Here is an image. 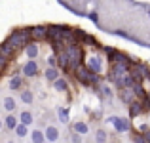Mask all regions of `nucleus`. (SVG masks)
<instances>
[{
	"instance_id": "1",
	"label": "nucleus",
	"mask_w": 150,
	"mask_h": 143,
	"mask_svg": "<svg viewBox=\"0 0 150 143\" xmlns=\"http://www.w3.org/2000/svg\"><path fill=\"white\" fill-rule=\"evenodd\" d=\"M29 36H33V29H19V31H13V33L8 36V44H11L17 50L21 46H29Z\"/></svg>"
},
{
	"instance_id": "2",
	"label": "nucleus",
	"mask_w": 150,
	"mask_h": 143,
	"mask_svg": "<svg viewBox=\"0 0 150 143\" xmlns=\"http://www.w3.org/2000/svg\"><path fill=\"white\" fill-rule=\"evenodd\" d=\"M76 77L80 78L84 84H97V82H99V77H97L93 71L86 69V67H78L76 69Z\"/></svg>"
},
{
	"instance_id": "3",
	"label": "nucleus",
	"mask_w": 150,
	"mask_h": 143,
	"mask_svg": "<svg viewBox=\"0 0 150 143\" xmlns=\"http://www.w3.org/2000/svg\"><path fill=\"white\" fill-rule=\"evenodd\" d=\"M120 97H122V101L124 103H135V97H137V94H135V90L133 88H124V90H120Z\"/></svg>"
},
{
	"instance_id": "4",
	"label": "nucleus",
	"mask_w": 150,
	"mask_h": 143,
	"mask_svg": "<svg viewBox=\"0 0 150 143\" xmlns=\"http://www.w3.org/2000/svg\"><path fill=\"white\" fill-rule=\"evenodd\" d=\"M30 29H33V36L36 38V40H46V38H48V27L36 25V27H30Z\"/></svg>"
},
{
	"instance_id": "5",
	"label": "nucleus",
	"mask_w": 150,
	"mask_h": 143,
	"mask_svg": "<svg viewBox=\"0 0 150 143\" xmlns=\"http://www.w3.org/2000/svg\"><path fill=\"white\" fill-rule=\"evenodd\" d=\"M36 73H38V65H36V61H29L25 67H23V74H25V77H34Z\"/></svg>"
},
{
	"instance_id": "6",
	"label": "nucleus",
	"mask_w": 150,
	"mask_h": 143,
	"mask_svg": "<svg viewBox=\"0 0 150 143\" xmlns=\"http://www.w3.org/2000/svg\"><path fill=\"white\" fill-rule=\"evenodd\" d=\"M88 69H89V71H93V73H101V71H103V67H101V59H99V57H89V61H88Z\"/></svg>"
},
{
	"instance_id": "7",
	"label": "nucleus",
	"mask_w": 150,
	"mask_h": 143,
	"mask_svg": "<svg viewBox=\"0 0 150 143\" xmlns=\"http://www.w3.org/2000/svg\"><path fill=\"white\" fill-rule=\"evenodd\" d=\"M46 139L48 141H57L59 139V130L55 126H48L46 128Z\"/></svg>"
},
{
	"instance_id": "8",
	"label": "nucleus",
	"mask_w": 150,
	"mask_h": 143,
	"mask_svg": "<svg viewBox=\"0 0 150 143\" xmlns=\"http://www.w3.org/2000/svg\"><path fill=\"white\" fill-rule=\"evenodd\" d=\"M114 128H116V132H127L129 130V120H125V118H116Z\"/></svg>"
},
{
	"instance_id": "9",
	"label": "nucleus",
	"mask_w": 150,
	"mask_h": 143,
	"mask_svg": "<svg viewBox=\"0 0 150 143\" xmlns=\"http://www.w3.org/2000/svg\"><path fill=\"white\" fill-rule=\"evenodd\" d=\"M44 74H46V78H48V80H51V82L59 80V69H57V67H48Z\"/></svg>"
},
{
	"instance_id": "10",
	"label": "nucleus",
	"mask_w": 150,
	"mask_h": 143,
	"mask_svg": "<svg viewBox=\"0 0 150 143\" xmlns=\"http://www.w3.org/2000/svg\"><path fill=\"white\" fill-rule=\"evenodd\" d=\"M4 124H6V128H10V130H15L17 128V117L15 114H8L6 117V120H4Z\"/></svg>"
},
{
	"instance_id": "11",
	"label": "nucleus",
	"mask_w": 150,
	"mask_h": 143,
	"mask_svg": "<svg viewBox=\"0 0 150 143\" xmlns=\"http://www.w3.org/2000/svg\"><path fill=\"white\" fill-rule=\"evenodd\" d=\"M30 137H33V143H44L46 141V132H42V130H34Z\"/></svg>"
},
{
	"instance_id": "12",
	"label": "nucleus",
	"mask_w": 150,
	"mask_h": 143,
	"mask_svg": "<svg viewBox=\"0 0 150 143\" xmlns=\"http://www.w3.org/2000/svg\"><path fill=\"white\" fill-rule=\"evenodd\" d=\"M4 109H6L8 113H11V111L15 109V99L11 97V95H8V97H4Z\"/></svg>"
},
{
	"instance_id": "13",
	"label": "nucleus",
	"mask_w": 150,
	"mask_h": 143,
	"mask_svg": "<svg viewBox=\"0 0 150 143\" xmlns=\"http://www.w3.org/2000/svg\"><path fill=\"white\" fill-rule=\"evenodd\" d=\"M21 124H25V126L33 124V114H30L29 111H23V113H21Z\"/></svg>"
},
{
	"instance_id": "14",
	"label": "nucleus",
	"mask_w": 150,
	"mask_h": 143,
	"mask_svg": "<svg viewBox=\"0 0 150 143\" xmlns=\"http://www.w3.org/2000/svg\"><path fill=\"white\" fill-rule=\"evenodd\" d=\"M141 113H143V105H141L139 101L131 103V117H137V114H141Z\"/></svg>"
},
{
	"instance_id": "15",
	"label": "nucleus",
	"mask_w": 150,
	"mask_h": 143,
	"mask_svg": "<svg viewBox=\"0 0 150 143\" xmlns=\"http://www.w3.org/2000/svg\"><path fill=\"white\" fill-rule=\"evenodd\" d=\"M27 55H29L30 59H34L38 55V46L36 44H30V46H27Z\"/></svg>"
},
{
	"instance_id": "16",
	"label": "nucleus",
	"mask_w": 150,
	"mask_h": 143,
	"mask_svg": "<svg viewBox=\"0 0 150 143\" xmlns=\"http://www.w3.org/2000/svg\"><path fill=\"white\" fill-rule=\"evenodd\" d=\"M53 86H55V90H59V92H65V90H67V82L63 80V78L55 80V82H53Z\"/></svg>"
},
{
	"instance_id": "17",
	"label": "nucleus",
	"mask_w": 150,
	"mask_h": 143,
	"mask_svg": "<svg viewBox=\"0 0 150 143\" xmlns=\"http://www.w3.org/2000/svg\"><path fill=\"white\" fill-rule=\"evenodd\" d=\"M59 120H61V122H65V124H67V122H69V109H59Z\"/></svg>"
},
{
	"instance_id": "18",
	"label": "nucleus",
	"mask_w": 150,
	"mask_h": 143,
	"mask_svg": "<svg viewBox=\"0 0 150 143\" xmlns=\"http://www.w3.org/2000/svg\"><path fill=\"white\" fill-rule=\"evenodd\" d=\"M74 130H76L78 134H88V130H89V128L84 124V122H78V124H74Z\"/></svg>"
},
{
	"instance_id": "19",
	"label": "nucleus",
	"mask_w": 150,
	"mask_h": 143,
	"mask_svg": "<svg viewBox=\"0 0 150 143\" xmlns=\"http://www.w3.org/2000/svg\"><path fill=\"white\" fill-rule=\"evenodd\" d=\"M15 134H17V137H25L27 136V126L25 124H19L17 128H15Z\"/></svg>"
},
{
	"instance_id": "20",
	"label": "nucleus",
	"mask_w": 150,
	"mask_h": 143,
	"mask_svg": "<svg viewBox=\"0 0 150 143\" xmlns=\"http://www.w3.org/2000/svg\"><path fill=\"white\" fill-rule=\"evenodd\" d=\"M10 88H11V90L21 88V78H17V77H15V78H11V80H10Z\"/></svg>"
},
{
	"instance_id": "21",
	"label": "nucleus",
	"mask_w": 150,
	"mask_h": 143,
	"mask_svg": "<svg viewBox=\"0 0 150 143\" xmlns=\"http://www.w3.org/2000/svg\"><path fill=\"white\" fill-rule=\"evenodd\" d=\"M21 99L25 103H30V101H33V94H30V92H21Z\"/></svg>"
},
{
	"instance_id": "22",
	"label": "nucleus",
	"mask_w": 150,
	"mask_h": 143,
	"mask_svg": "<svg viewBox=\"0 0 150 143\" xmlns=\"http://www.w3.org/2000/svg\"><path fill=\"white\" fill-rule=\"evenodd\" d=\"M105 137H106L105 130H99V132H97V141H105Z\"/></svg>"
},
{
	"instance_id": "23",
	"label": "nucleus",
	"mask_w": 150,
	"mask_h": 143,
	"mask_svg": "<svg viewBox=\"0 0 150 143\" xmlns=\"http://www.w3.org/2000/svg\"><path fill=\"white\" fill-rule=\"evenodd\" d=\"M88 17H89V19H91V21H95V23H99V19H97V17H99V15H97V11H91V14H89V15H88Z\"/></svg>"
},
{
	"instance_id": "24",
	"label": "nucleus",
	"mask_w": 150,
	"mask_h": 143,
	"mask_svg": "<svg viewBox=\"0 0 150 143\" xmlns=\"http://www.w3.org/2000/svg\"><path fill=\"white\" fill-rule=\"evenodd\" d=\"M72 143H82V137L76 136V134H72Z\"/></svg>"
},
{
	"instance_id": "25",
	"label": "nucleus",
	"mask_w": 150,
	"mask_h": 143,
	"mask_svg": "<svg viewBox=\"0 0 150 143\" xmlns=\"http://www.w3.org/2000/svg\"><path fill=\"white\" fill-rule=\"evenodd\" d=\"M135 143H148V141L144 139L143 136H137V137H135Z\"/></svg>"
},
{
	"instance_id": "26",
	"label": "nucleus",
	"mask_w": 150,
	"mask_h": 143,
	"mask_svg": "<svg viewBox=\"0 0 150 143\" xmlns=\"http://www.w3.org/2000/svg\"><path fill=\"white\" fill-rule=\"evenodd\" d=\"M148 15H150V8H148Z\"/></svg>"
}]
</instances>
